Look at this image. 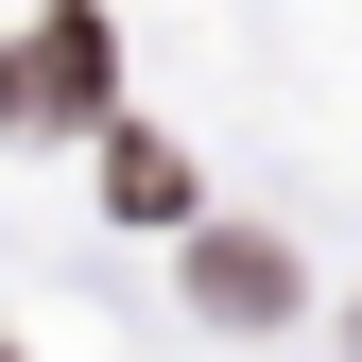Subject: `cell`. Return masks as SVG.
Listing matches in <instances>:
<instances>
[{
    "mask_svg": "<svg viewBox=\"0 0 362 362\" xmlns=\"http://www.w3.org/2000/svg\"><path fill=\"white\" fill-rule=\"evenodd\" d=\"M104 69H121V35L86 18V0H52V18L0 52V139H69V121H104V104H121Z\"/></svg>",
    "mask_w": 362,
    "mask_h": 362,
    "instance_id": "1",
    "label": "cell"
},
{
    "mask_svg": "<svg viewBox=\"0 0 362 362\" xmlns=\"http://www.w3.org/2000/svg\"><path fill=\"white\" fill-rule=\"evenodd\" d=\"M190 293L224 310V328H276V310H293V259L259 242V224H207V242H190Z\"/></svg>",
    "mask_w": 362,
    "mask_h": 362,
    "instance_id": "2",
    "label": "cell"
},
{
    "mask_svg": "<svg viewBox=\"0 0 362 362\" xmlns=\"http://www.w3.org/2000/svg\"><path fill=\"white\" fill-rule=\"evenodd\" d=\"M104 207L121 224H173V207H190V156H173V139H104Z\"/></svg>",
    "mask_w": 362,
    "mask_h": 362,
    "instance_id": "3",
    "label": "cell"
}]
</instances>
